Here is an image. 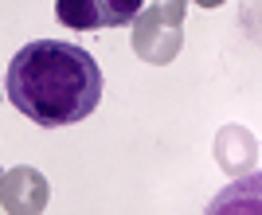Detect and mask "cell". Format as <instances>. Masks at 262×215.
Masks as SVG:
<instances>
[{
    "instance_id": "6da1fadb",
    "label": "cell",
    "mask_w": 262,
    "mask_h": 215,
    "mask_svg": "<svg viewBox=\"0 0 262 215\" xmlns=\"http://www.w3.org/2000/svg\"><path fill=\"white\" fill-rule=\"evenodd\" d=\"M8 98L28 121L43 129L75 125L102 102V67L86 47L63 39H35L12 55Z\"/></svg>"
},
{
    "instance_id": "7a4b0ae2",
    "label": "cell",
    "mask_w": 262,
    "mask_h": 215,
    "mask_svg": "<svg viewBox=\"0 0 262 215\" xmlns=\"http://www.w3.org/2000/svg\"><path fill=\"white\" fill-rule=\"evenodd\" d=\"M184 47V0H153L133 20V55L141 63L168 67Z\"/></svg>"
},
{
    "instance_id": "3957f363",
    "label": "cell",
    "mask_w": 262,
    "mask_h": 215,
    "mask_svg": "<svg viewBox=\"0 0 262 215\" xmlns=\"http://www.w3.org/2000/svg\"><path fill=\"white\" fill-rule=\"evenodd\" d=\"M47 200H51V188H47V176L32 164H16L12 172H4L0 180V207L8 215H43Z\"/></svg>"
},
{
    "instance_id": "277c9868",
    "label": "cell",
    "mask_w": 262,
    "mask_h": 215,
    "mask_svg": "<svg viewBox=\"0 0 262 215\" xmlns=\"http://www.w3.org/2000/svg\"><path fill=\"white\" fill-rule=\"evenodd\" d=\"M215 161L223 172H235V176H247L254 172L258 161V141L247 125H223L215 133Z\"/></svg>"
},
{
    "instance_id": "5b68a950",
    "label": "cell",
    "mask_w": 262,
    "mask_h": 215,
    "mask_svg": "<svg viewBox=\"0 0 262 215\" xmlns=\"http://www.w3.org/2000/svg\"><path fill=\"white\" fill-rule=\"evenodd\" d=\"M204 215H262V168L235 176L208 204Z\"/></svg>"
},
{
    "instance_id": "8992f818",
    "label": "cell",
    "mask_w": 262,
    "mask_h": 215,
    "mask_svg": "<svg viewBox=\"0 0 262 215\" xmlns=\"http://www.w3.org/2000/svg\"><path fill=\"white\" fill-rule=\"evenodd\" d=\"M55 16L67 28H75V32H98V28H106L98 0H55Z\"/></svg>"
},
{
    "instance_id": "52a82bcc",
    "label": "cell",
    "mask_w": 262,
    "mask_h": 215,
    "mask_svg": "<svg viewBox=\"0 0 262 215\" xmlns=\"http://www.w3.org/2000/svg\"><path fill=\"white\" fill-rule=\"evenodd\" d=\"M141 4L145 0H98L102 24H106V28H125V24H133L141 16Z\"/></svg>"
},
{
    "instance_id": "ba28073f",
    "label": "cell",
    "mask_w": 262,
    "mask_h": 215,
    "mask_svg": "<svg viewBox=\"0 0 262 215\" xmlns=\"http://www.w3.org/2000/svg\"><path fill=\"white\" fill-rule=\"evenodd\" d=\"M192 4H200V8H219L223 0H192Z\"/></svg>"
},
{
    "instance_id": "9c48e42d",
    "label": "cell",
    "mask_w": 262,
    "mask_h": 215,
    "mask_svg": "<svg viewBox=\"0 0 262 215\" xmlns=\"http://www.w3.org/2000/svg\"><path fill=\"white\" fill-rule=\"evenodd\" d=\"M0 180H4V168H0Z\"/></svg>"
}]
</instances>
